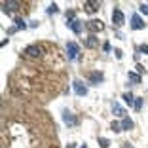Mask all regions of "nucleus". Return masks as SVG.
<instances>
[{"label":"nucleus","mask_w":148,"mask_h":148,"mask_svg":"<svg viewBox=\"0 0 148 148\" xmlns=\"http://www.w3.org/2000/svg\"><path fill=\"white\" fill-rule=\"evenodd\" d=\"M78 53H80V46L76 42H66V57H69V61H76L78 59Z\"/></svg>","instance_id":"nucleus-1"},{"label":"nucleus","mask_w":148,"mask_h":148,"mask_svg":"<svg viewBox=\"0 0 148 148\" xmlns=\"http://www.w3.org/2000/svg\"><path fill=\"white\" fill-rule=\"evenodd\" d=\"M86 29L91 32V34H97V32H101L105 29V25H103L101 19H91V21H86Z\"/></svg>","instance_id":"nucleus-2"},{"label":"nucleus","mask_w":148,"mask_h":148,"mask_svg":"<svg viewBox=\"0 0 148 148\" xmlns=\"http://www.w3.org/2000/svg\"><path fill=\"white\" fill-rule=\"evenodd\" d=\"M112 23H114V27H118V29L125 25V15H123V12L120 8L112 10Z\"/></svg>","instance_id":"nucleus-3"},{"label":"nucleus","mask_w":148,"mask_h":148,"mask_svg":"<svg viewBox=\"0 0 148 148\" xmlns=\"http://www.w3.org/2000/svg\"><path fill=\"white\" fill-rule=\"evenodd\" d=\"M131 29H133V31H143L144 29V21L140 19L139 13H133V15H131Z\"/></svg>","instance_id":"nucleus-4"},{"label":"nucleus","mask_w":148,"mask_h":148,"mask_svg":"<svg viewBox=\"0 0 148 148\" xmlns=\"http://www.w3.org/2000/svg\"><path fill=\"white\" fill-rule=\"evenodd\" d=\"M72 87H74V91H76V95H80V97H86L87 95V86H84L80 80H74Z\"/></svg>","instance_id":"nucleus-5"},{"label":"nucleus","mask_w":148,"mask_h":148,"mask_svg":"<svg viewBox=\"0 0 148 148\" xmlns=\"http://www.w3.org/2000/svg\"><path fill=\"white\" fill-rule=\"evenodd\" d=\"M66 25L70 27V31L74 32V34H80V32L84 31V21H80V19H74V21H70V23H66Z\"/></svg>","instance_id":"nucleus-6"},{"label":"nucleus","mask_w":148,"mask_h":148,"mask_svg":"<svg viewBox=\"0 0 148 148\" xmlns=\"http://www.w3.org/2000/svg\"><path fill=\"white\" fill-rule=\"evenodd\" d=\"M63 122H65L66 125L74 127L76 123H78V120H76V116H74L72 112H69V110H63Z\"/></svg>","instance_id":"nucleus-7"},{"label":"nucleus","mask_w":148,"mask_h":148,"mask_svg":"<svg viewBox=\"0 0 148 148\" xmlns=\"http://www.w3.org/2000/svg\"><path fill=\"white\" fill-rule=\"evenodd\" d=\"M89 82H91L93 86H99V84H103V82H105V74H103V72H99V70H95V72H91V74H89Z\"/></svg>","instance_id":"nucleus-8"},{"label":"nucleus","mask_w":148,"mask_h":148,"mask_svg":"<svg viewBox=\"0 0 148 148\" xmlns=\"http://www.w3.org/2000/svg\"><path fill=\"white\" fill-rule=\"evenodd\" d=\"M19 2H13V0H10V2H2V12L4 13H12L13 10H17Z\"/></svg>","instance_id":"nucleus-9"},{"label":"nucleus","mask_w":148,"mask_h":148,"mask_svg":"<svg viewBox=\"0 0 148 148\" xmlns=\"http://www.w3.org/2000/svg\"><path fill=\"white\" fill-rule=\"evenodd\" d=\"M25 53L29 57H40V55H42V51H40L38 46H27V48H25Z\"/></svg>","instance_id":"nucleus-10"},{"label":"nucleus","mask_w":148,"mask_h":148,"mask_svg":"<svg viewBox=\"0 0 148 148\" xmlns=\"http://www.w3.org/2000/svg\"><path fill=\"white\" fill-rule=\"evenodd\" d=\"M112 114H114V116H118V118H122V120L125 118V110L118 105V103H112Z\"/></svg>","instance_id":"nucleus-11"},{"label":"nucleus","mask_w":148,"mask_h":148,"mask_svg":"<svg viewBox=\"0 0 148 148\" xmlns=\"http://www.w3.org/2000/svg\"><path fill=\"white\" fill-rule=\"evenodd\" d=\"M97 46H99V38H97L95 34H89L87 36V40H86V48H97Z\"/></svg>","instance_id":"nucleus-12"},{"label":"nucleus","mask_w":148,"mask_h":148,"mask_svg":"<svg viewBox=\"0 0 148 148\" xmlns=\"http://www.w3.org/2000/svg\"><path fill=\"white\" fill-rule=\"evenodd\" d=\"M122 99H123V103H125V105H129V106H135V99H137V97L133 95L131 91L123 93V95H122Z\"/></svg>","instance_id":"nucleus-13"},{"label":"nucleus","mask_w":148,"mask_h":148,"mask_svg":"<svg viewBox=\"0 0 148 148\" xmlns=\"http://www.w3.org/2000/svg\"><path fill=\"white\" fill-rule=\"evenodd\" d=\"M84 6H86V10L89 13H95L97 10H99L101 4H99V2H93V0H87V2H84Z\"/></svg>","instance_id":"nucleus-14"},{"label":"nucleus","mask_w":148,"mask_h":148,"mask_svg":"<svg viewBox=\"0 0 148 148\" xmlns=\"http://www.w3.org/2000/svg\"><path fill=\"white\" fill-rule=\"evenodd\" d=\"M120 123H122V131H129V129H133V127H135L133 120H131V118H127V116L123 118V120H122Z\"/></svg>","instance_id":"nucleus-15"},{"label":"nucleus","mask_w":148,"mask_h":148,"mask_svg":"<svg viewBox=\"0 0 148 148\" xmlns=\"http://www.w3.org/2000/svg\"><path fill=\"white\" fill-rule=\"evenodd\" d=\"M127 80H129V82H133V84H140V82H143L140 74H137V72H127Z\"/></svg>","instance_id":"nucleus-16"},{"label":"nucleus","mask_w":148,"mask_h":148,"mask_svg":"<svg viewBox=\"0 0 148 148\" xmlns=\"http://www.w3.org/2000/svg\"><path fill=\"white\" fill-rule=\"evenodd\" d=\"M15 29H17V31H25V29H27V23L25 21H23V19H15Z\"/></svg>","instance_id":"nucleus-17"},{"label":"nucleus","mask_w":148,"mask_h":148,"mask_svg":"<svg viewBox=\"0 0 148 148\" xmlns=\"http://www.w3.org/2000/svg\"><path fill=\"white\" fill-rule=\"evenodd\" d=\"M143 97H137V99H135V106H133V108H135L137 110V112H140V110H143Z\"/></svg>","instance_id":"nucleus-18"},{"label":"nucleus","mask_w":148,"mask_h":148,"mask_svg":"<svg viewBox=\"0 0 148 148\" xmlns=\"http://www.w3.org/2000/svg\"><path fill=\"white\" fill-rule=\"evenodd\" d=\"M99 146L101 148H108L110 146V140L106 139V137H99Z\"/></svg>","instance_id":"nucleus-19"},{"label":"nucleus","mask_w":148,"mask_h":148,"mask_svg":"<svg viewBox=\"0 0 148 148\" xmlns=\"http://www.w3.org/2000/svg\"><path fill=\"white\" fill-rule=\"evenodd\" d=\"M110 129H112L114 133H120V131H122V123L120 122H112L110 123Z\"/></svg>","instance_id":"nucleus-20"},{"label":"nucleus","mask_w":148,"mask_h":148,"mask_svg":"<svg viewBox=\"0 0 148 148\" xmlns=\"http://www.w3.org/2000/svg\"><path fill=\"white\" fill-rule=\"evenodd\" d=\"M57 12H59V6H57L55 2H53V4H49V6H48V13H57Z\"/></svg>","instance_id":"nucleus-21"},{"label":"nucleus","mask_w":148,"mask_h":148,"mask_svg":"<svg viewBox=\"0 0 148 148\" xmlns=\"http://www.w3.org/2000/svg\"><path fill=\"white\" fill-rule=\"evenodd\" d=\"M139 12L143 15H148V4H139Z\"/></svg>","instance_id":"nucleus-22"},{"label":"nucleus","mask_w":148,"mask_h":148,"mask_svg":"<svg viewBox=\"0 0 148 148\" xmlns=\"http://www.w3.org/2000/svg\"><path fill=\"white\" fill-rule=\"evenodd\" d=\"M137 51H140V53H148V46H146V44H140L139 48H137Z\"/></svg>","instance_id":"nucleus-23"},{"label":"nucleus","mask_w":148,"mask_h":148,"mask_svg":"<svg viewBox=\"0 0 148 148\" xmlns=\"http://www.w3.org/2000/svg\"><path fill=\"white\" fill-rule=\"evenodd\" d=\"M114 55H116V59H122V57H123V51L120 48H116V49H114Z\"/></svg>","instance_id":"nucleus-24"},{"label":"nucleus","mask_w":148,"mask_h":148,"mask_svg":"<svg viewBox=\"0 0 148 148\" xmlns=\"http://www.w3.org/2000/svg\"><path fill=\"white\" fill-rule=\"evenodd\" d=\"M103 51H106V53L110 51V44H108V42H105V44H103Z\"/></svg>","instance_id":"nucleus-25"},{"label":"nucleus","mask_w":148,"mask_h":148,"mask_svg":"<svg viewBox=\"0 0 148 148\" xmlns=\"http://www.w3.org/2000/svg\"><path fill=\"white\" fill-rule=\"evenodd\" d=\"M144 72V66L143 65H137V74H143Z\"/></svg>","instance_id":"nucleus-26"},{"label":"nucleus","mask_w":148,"mask_h":148,"mask_svg":"<svg viewBox=\"0 0 148 148\" xmlns=\"http://www.w3.org/2000/svg\"><path fill=\"white\" fill-rule=\"evenodd\" d=\"M65 148H76V144H74V143H69V144H66Z\"/></svg>","instance_id":"nucleus-27"},{"label":"nucleus","mask_w":148,"mask_h":148,"mask_svg":"<svg viewBox=\"0 0 148 148\" xmlns=\"http://www.w3.org/2000/svg\"><path fill=\"white\" fill-rule=\"evenodd\" d=\"M80 148H89V146H87V144H82V146H80Z\"/></svg>","instance_id":"nucleus-28"},{"label":"nucleus","mask_w":148,"mask_h":148,"mask_svg":"<svg viewBox=\"0 0 148 148\" xmlns=\"http://www.w3.org/2000/svg\"><path fill=\"white\" fill-rule=\"evenodd\" d=\"M125 148H133V146H131V144H127V146H125Z\"/></svg>","instance_id":"nucleus-29"}]
</instances>
